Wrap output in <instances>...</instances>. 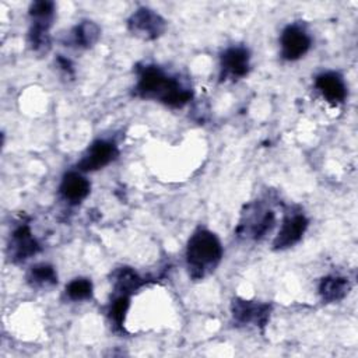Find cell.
<instances>
[{
	"label": "cell",
	"mask_w": 358,
	"mask_h": 358,
	"mask_svg": "<svg viewBox=\"0 0 358 358\" xmlns=\"http://www.w3.org/2000/svg\"><path fill=\"white\" fill-rule=\"evenodd\" d=\"M249 208L250 211L243 214V218L238 227V234L259 239L273 228L275 221L274 213L255 204Z\"/></svg>",
	"instance_id": "3"
},
{
	"label": "cell",
	"mask_w": 358,
	"mask_h": 358,
	"mask_svg": "<svg viewBox=\"0 0 358 358\" xmlns=\"http://www.w3.org/2000/svg\"><path fill=\"white\" fill-rule=\"evenodd\" d=\"M53 10H55V7H53L52 1H35L29 8V14L34 21L50 22Z\"/></svg>",
	"instance_id": "18"
},
{
	"label": "cell",
	"mask_w": 358,
	"mask_h": 358,
	"mask_svg": "<svg viewBox=\"0 0 358 358\" xmlns=\"http://www.w3.org/2000/svg\"><path fill=\"white\" fill-rule=\"evenodd\" d=\"M221 256L222 246L213 232L199 229L190 236L186 249V260L193 278H203L207 273L214 270Z\"/></svg>",
	"instance_id": "2"
},
{
	"label": "cell",
	"mask_w": 358,
	"mask_h": 358,
	"mask_svg": "<svg viewBox=\"0 0 358 358\" xmlns=\"http://www.w3.org/2000/svg\"><path fill=\"white\" fill-rule=\"evenodd\" d=\"M99 36V28L92 21H83L73 32L74 42L80 46H91Z\"/></svg>",
	"instance_id": "16"
},
{
	"label": "cell",
	"mask_w": 358,
	"mask_h": 358,
	"mask_svg": "<svg viewBox=\"0 0 358 358\" xmlns=\"http://www.w3.org/2000/svg\"><path fill=\"white\" fill-rule=\"evenodd\" d=\"M39 250V245L31 234L28 225H20L11 241V255L14 260H25Z\"/></svg>",
	"instance_id": "11"
},
{
	"label": "cell",
	"mask_w": 358,
	"mask_h": 358,
	"mask_svg": "<svg viewBox=\"0 0 358 358\" xmlns=\"http://www.w3.org/2000/svg\"><path fill=\"white\" fill-rule=\"evenodd\" d=\"M28 278L34 285H38V287L53 285L57 281V275H56L55 268L49 264H45V263L34 266L29 271Z\"/></svg>",
	"instance_id": "14"
},
{
	"label": "cell",
	"mask_w": 358,
	"mask_h": 358,
	"mask_svg": "<svg viewBox=\"0 0 358 358\" xmlns=\"http://www.w3.org/2000/svg\"><path fill=\"white\" fill-rule=\"evenodd\" d=\"M310 46L308 34L296 25H289L281 35V55L287 60H296L303 56Z\"/></svg>",
	"instance_id": "6"
},
{
	"label": "cell",
	"mask_w": 358,
	"mask_h": 358,
	"mask_svg": "<svg viewBox=\"0 0 358 358\" xmlns=\"http://www.w3.org/2000/svg\"><path fill=\"white\" fill-rule=\"evenodd\" d=\"M350 289V284L344 277L330 275L320 281L319 292L326 302H336L343 299Z\"/></svg>",
	"instance_id": "13"
},
{
	"label": "cell",
	"mask_w": 358,
	"mask_h": 358,
	"mask_svg": "<svg viewBox=\"0 0 358 358\" xmlns=\"http://www.w3.org/2000/svg\"><path fill=\"white\" fill-rule=\"evenodd\" d=\"M308 228V220L302 214H294L284 220L273 245L275 249H285L295 245Z\"/></svg>",
	"instance_id": "9"
},
{
	"label": "cell",
	"mask_w": 358,
	"mask_h": 358,
	"mask_svg": "<svg viewBox=\"0 0 358 358\" xmlns=\"http://www.w3.org/2000/svg\"><path fill=\"white\" fill-rule=\"evenodd\" d=\"M232 315L239 323H255L264 326L270 316V306L267 303H257L236 298L232 302Z\"/></svg>",
	"instance_id": "8"
},
{
	"label": "cell",
	"mask_w": 358,
	"mask_h": 358,
	"mask_svg": "<svg viewBox=\"0 0 358 358\" xmlns=\"http://www.w3.org/2000/svg\"><path fill=\"white\" fill-rule=\"evenodd\" d=\"M316 88L330 103H340L347 96V88L343 78L336 73H323L316 77Z\"/></svg>",
	"instance_id": "10"
},
{
	"label": "cell",
	"mask_w": 358,
	"mask_h": 358,
	"mask_svg": "<svg viewBox=\"0 0 358 358\" xmlns=\"http://www.w3.org/2000/svg\"><path fill=\"white\" fill-rule=\"evenodd\" d=\"M144 281L131 270V268H120L115 275V285L116 289L123 292H131L136 291Z\"/></svg>",
	"instance_id": "15"
},
{
	"label": "cell",
	"mask_w": 358,
	"mask_h": 358,
	"mask_svg": "<svg viewBox=\"0 0 358 358\" xmlns=\"http://www.w3.org/2000/svg\"><path fill=\"white\" fill-rule=\"evenodd\" d=\"M129 308V298L127 295H120L110 306V317L116 323V326H122L124 320V315Z\"/></svg>",
	"instance_id": "19"
},
{
	"label": "cell",
	"mask_w": 358,
	"mask_h": 358,
	"mask_svg": "<svg viewBox=\"0 0 358 358\" xmlns=\"http://www.w3.org/2000/svg\"><path fill=\"white\" fill-rule=\"evenodd\" d=\"M249 53L243 48H229L221 56V78L238 80L248 74Z\"/></svg>",
	"instance_id": "7"
},
{
	"label": "cell",
	"mask_w": 358,
	"mask_h": 358,
	"mask_svg": "<svg viewBox=\"0 0 358 358\" xmlns=\"http://www.w3.org/2000/svg\"><path fill=\"white\" fill-rule=\"evenodd\" d=\"M137 91L141 96L158 98L164 103L175 108H180L192 98V91L185 88L178 80L168 77L155 66H147L143 69Z\"/></svg>",
	"instance_id": "1"
},
{
	"label": "cell",
	"mask_w": 358,
	"mask_h": 358,
	"mask_svg": "<svg viewBox=\"0 0 358 358\" xmlns=\"http://www.w3.org/2000/svg\"><path fill=\"white\" fill-rule=\"evenodd\" d=\"M129 29L143 38V39H155L165 29V21L157 13L150 8H138L129 20Z\"/></svg>",
	"instance_id": "4"
},
{
	"label": "cell",
	"mask_w": 358,
	"mask_h": 358,
	"mask_svg": "<svg viewBox=\"0 0 358 358\" xmlns=\"http://www.w3.org/2000/svg\"><path fill=\"white\" fill-rule=\"evenodd\" d=\"M117 155V148L113 143L106 140H98L95 141L85 155L78 162V169L81 171H96L103 166H106L109 162H112Z\"/></svg>",
	"instance_id": "5"
},
{
	"label": "cell",
	"mask_w": 358,
	"mask_h": 358,
	"mask_svg": "<svg viewBox=\"0 0 358 358\" xmlns=\"http://www.w3.org/2000/svg\"><path fill=\"white\" fill-rule=\"evenodd\" d=\"M90 187V182L84 176L77 172H69L62 180L60 193L70 203H80L88 196Z\"/></svg>",
	"instance_id": "12"
},
{
	"label": "cell",
	"mask_w": 358,
	"mask_h": 358,
	"mask_svg": "<svg viewBox=\"0 0 358 358\" xmlns=\"http://www.w3.org/2000/svg\"><path fill=\"white\" fill-rule=\"evenodd\" d=\"M66 294L73 301H84L92 295V284L87 278H76L66 287Z\"/></svg>",
	"instance_id": "17"
}]
</instances>
